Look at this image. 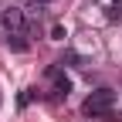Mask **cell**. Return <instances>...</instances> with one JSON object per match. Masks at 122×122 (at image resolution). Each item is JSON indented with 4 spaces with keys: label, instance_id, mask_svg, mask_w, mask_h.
Returning <instances> with one entry per match:
<instances>
[{
    "label": "cell",
    "instance_id": "cell-2",
    "mask_svg": "<svg viewBox=\"0 0 122 122\" xmlns=\"http://www.w3.org/2000/svg\"><path fill=\"white\" fill-rule=\"evenodd\" d=\"M0 24H4V34H30V27H27V14L20 7H4L0 10Z\"/></svg>",
    "mask_w": 122,
    "mask_h": 122
},
{
    "label": "cell",
    "instance_id": "cell-7",
    "mask_svg": "<svg viewBox=\"0 0 122 122\" xmlns=\"http://www.w3.org/2000/svg\"><path fill=\"white\" fill-rule=\"evenodd\" d=\"M88 4H102V0H88Z\"/></svg>",
    "mask_w": 122,
    "mask_h": 122
},
{
    "label": "cell",
    "instance_id": "cell-3",
    "mask_svg": "<svg viewBox=\"0 0 122 122\" xmlns=\"http://www.w3.org/2000/svg\"><path fill=\"white\" fill-rule=\"evenodd\" d=\"M4 41H7V48L14 54H27L30 51V34H27V30H24V34H4Z\"/></svg>",
    "mask_w": 122,
    "mask_h": 122
},
{
    "label": "cell",
    "instance_id": "cell-5",
    "mask_svg": "<svg viewBox=\"0 0 122 122\" xmlns=\"http://www.w3.org/2000/svg\"><path fill=\"white\" fill-rule=\"evenodd\" d=\"M48 37H51V41H65V37H68L65 24H51V27H48Z\"/></svg>",
    "mask_w": 122,
    "mask_h": 122
},
{
    "label": "cell",
    "instance_id": "cell-4",
    "mask_svg": "<svg viewBox=\"0 0 122 122\" xmlns=\"http://www.w3.org/2000/svg\"><path fill=\"white\" fill-rule=\"evenodd\" d=\"M58 65H61V68H65V65H71V68H85V58H81L78 51H65Z\"/></svg>",
    "mask_w": 122,
    "mask_h": 122
},
{
    "label": "cell",
    "instance_id": "cell-1",
    "mask_svg": "<svg viewBox=\"0 0 122 122\" xmlns=\"http://www.w3.org/2000/svg\"><path fill=\"white\" fill-rule=\"evenodd\" d=\"M112 105H115V92H112V88H95V92L85 98L81 112H85L88 119H105V115L112 112Z\"/></svg>",
    "mask_w": 122,
    "mask_h": 122
},
{
    "label": "cell",
    "instance_id": "cell-6",
    "mask_svg": "<svg viewBox=\"0 0 122 122\" xmlns=\"http://www.w3.org/2000/svg\"><path fill=\"white\" fill-rule=\"evenodd\" d=\"M44 4H51V0H30V10H37V7H44Z\"/></svg>",
    "mask_w": 122,
    "mask_h": 122
}]
</instances>
